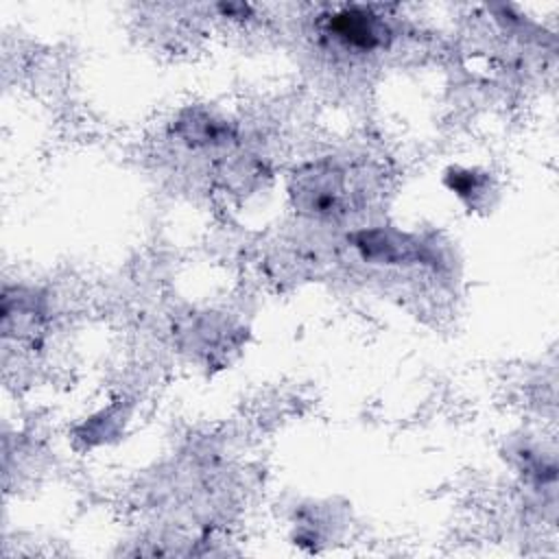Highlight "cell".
<instances>
[{"label":"cell","instance_id":"cell-1","mask_svg":"<svg viewBox=\"0 0 559 559\" xmlns=\"http://www.w3.org/2000/svg\"><path fill=\"white\" fill-rule=\"evenodd\" d=\"M290 194L299 212L308 216L332 218L347 212V179L345 173L332 164H312L295 173Z\"/></svg>","mask_w":559,"mask_h":559},{"label":"cell","instance_id":"cell-2","mask_svg":"<svg viewBox=\"0 0 559 559\" xmlns=\"http://www.w3.org/2000/svg\"><path fill=\"white\" fill-rule=\"evenodd\" d=\"M325 33L347 50L371 52L386 44L389 26L365 7H343L325 20Z\"/></svg>","mask_w":559,"mask_h":559},{"label":"cell","instance_id":"cell-3","mask_svg":"<svg viewBox=\"0 0 559 559\" xmlns=\"http://www.w3.org/2000/svg\"><path fill=\"white\" fill-rule=\"evenodd\" d=\"M452 188L465 197V194H474L478 190V183H476V175L474 173H456L454 179H452Z\"/></svg>","mask_w":559,"mask_h":559}]
</instances>
